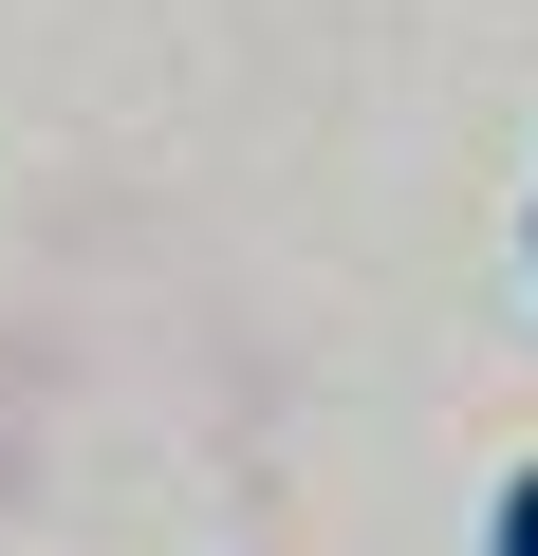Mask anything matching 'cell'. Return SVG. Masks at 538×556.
<instances>
[{
  "instance_id": "obj_1",
  "label": "cell",
  "mask_w": 538,
  "mask_h": 556,
  "mask_svg": "<svg viewBox=\"0 0 538 556\" xmlns=\"http://www.w3.org/2000/svg\"><path fill=\"white\" fill-rule=\"evenodd\" d=\"M483 556H538V464L501 482V538H483Z\"/></svg>"
}]
</instances>
